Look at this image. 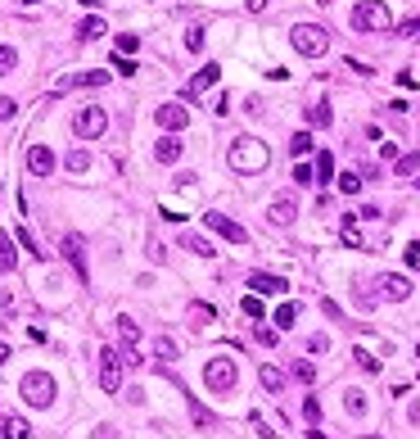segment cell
Wrapping results in <instances>:
<instances>
[{
    "label": "cell",
    "mask_w": 420,
    "mask_h": 439,
    "mask_svg": "<svg viewBox=\"0 0 420 439\" xmlns=\"http://www.w3.org/2000/svg\"><path fill=\"white\" fill-rule=\"evenodd\" d=\"M23 5H36V0H23Z\"/></svg>",
    "instance_id": "91938a15"
},
{
    "label": "cell",
    "mask_w": 420,
    "mask_h": 439,
    "mask_svg": "<svg viewBox=\"0 0 420 439\" xmlns=\"http://www.w3.org/2000/svg\"><path fill=\"white\" fill-rule=\"evenodd\" d=\"M348 23H352V32H389L393 14H389L384 0H361V5H352Z\"/></svg>",
    "instance_id": "7a4b0ae2"
},
{
    "label": "cell",
    "mask_w": 420,
    "mask_h": 439,
    "mask_svg": "<svg viewBox=\"0 0 420 439\" xmlns=\"http://www.w3.org/2000/svg\"><path fill=\"white\" fill-rule=\"evenodd\" d=\"M104 127H109V113H104L100 104H86V109H77V118H73V131H77L82 141H100Z\"/></svg>",
    "instance_id": "8992f818"
},
{
    "label": "cell",
    "mask_w": 420,
    "mask_h": 439,
    "mask_svg": "<svg viewBox=\"0 0 420 439\" xmlns=\"http://www.w3.org/2000/svg\"><path fill=\"white\" fill-rule=\"evenodd\" d=\"M326 5H330V0H326Z\"/></svg>",
    "instance_id": "6125c7cd"
},
{
    "label": "cell",
    "mask_w": 420,
    "mask_h": 439,
    "mask_svg": "<svg viewBox=\"0 0 420 439\" xmlns=\"http://www.w3.org/2000/svg\"><path fill=\"white\" fill-rule=\"evenodd\" d=\"M204 385L213 389V394H231V389L240 385V367H235V358H208L204 362Z\"/></svg>",
    "instance_id": "277c9868"
},
{
    "label": "cell",
    "mask_w": 420,
    "mask_h": 439,
    "mask_svg": "<svg viewBox=\"0 0 420 439\" xmlns=\"http://www.w3.org/2000/svg\"><path fill=\"white\" fill-rule=\"evenodd\" d=\"M217 312H213V303H190V326H208Z\"/></svg>",
    "instance_id": "603a6c76"
},
{
    "label": "cell",
    "mask_w": 420,
    "mask_h": 439,
    "mask_svg": "<svg viewBox=\"0 0 420 439\" xmlns=\"http://www.w3.org/2000/svg\"><path fill=\"white\" fill-rule=\"evenodd\" d=\"M14 263H18V254H14V236L0 231V272H14Z\"/></svg>",
    "instance_id": "ffe728a7"
},
{
    "label": "cell",
    "mask_w": 420,
    "mask_h": 439,
    "mask_svg": "<svg viewBox=\"0 0 420 439\" xmlns=\"http://www.w3.org/2000/svg\"><path fill=\"white\" fill-rule=\"evenodd\" d=\"M154 159H158V164H177V159H181V141L163 136V141L154 145Z\"/></svg>",
    "instance_id": "ac0fdd59"
},
{
    "label": "cell",
    "mask_w": 420,
    "mask_h": 439,
    "mask_svg": "<svg viewBox=\"0 0 420 439\" xmlns=\"http://www.w3.org/2000/svg\"><path fill=\"white\" fill-rule=\"evenodd\" d=\"M100 389L104 394L122 389V353L118 349H100Z\"/></svg>",
    "instance_id": "52a82bcc"
},
{
    "label": "cell",
    "mask_w": 420,
    "mask_h": 439,
    "mask_svg": "<svg viewBox=\"0 0 420 439\" xmlns=\"http://www.w3.org/2000/svg\"><path fill=\"white\" fill-rule=\"evenodd\" d=\"M403 36H420V18H407V23H403Z\"/></svg>",
    "instance_id": "db71d44e"
},
{
    "label": "cell",
    "mask_w": 420,
    "mask_h": 439,
    "mask_svg": "<svg viewBox=\"0 0 420 439\" xmlns=\"http://www.w3.org/2000/svg\"><path fill=\"white\" fill-rule=\"evenodd\" d=\"M303 417H308V426H317V422H321V403H317L312 394L303 398Z\"/></svg>",
    "instance_id": "e575fe53"
},
{
    "label": "cell",
    "mask_w": 420,
    "mask_h": 439,
    "mask_svg": "<svg viewBox=\"0 0 420 439\" xmlns=\"http://www.w3.org/2000/svg\"><path fill=\"white\" fill-rule=\"evenodd\" d=\"M407 263H412V267H420V240H412V245H407Z\"/></svg>",
    "instance_id": "681fc988"
},
{
    "label": "cell",
    "mask_w": 420,
    "mask_h": 439,
    "mask_svg": "<svg viewBox=\"0 0 420 439\" xmlns=\"http://www.w3.org/2000/svg\"><path fill=\"white\" fill-rule=\"evenodd\" d=\"M380 294H384V299H393V303H403L407 294H412V281H407V276H398V272H389V276H380Z\"/></svg>",
    "instance_id": "4fadbf2b"
},
{
    "label": "cell",
    "mask_w": 420,
    "mask_h": 439,
    "mask_svg": "<svg viewBox=\"0 0 420 439\" xmlns=\"http://www.w3.org/2000/svg\"><path fill=\"white\" fill-rule=\"evenodd\" d=\"M290 41H294V50L308 55V59H321V55L330 50V36H326V27H321V23H299L290 32Z\"/></svg>",
    "instance_id": "5b68a950"
},
{
    "label": "cell",
    "mask_w": 420,
    "mask_h": 439,
    "mask_svg": "<svg viewBox=\"0 0 420 439\" xmlns=\"http://www.w3.org/2000/svg\"><path fill=\"white\" fill-rule=\"evenodd\" d=\"M257 376H262V385H267V394H280V389H285V376H280V371H276V367H271V362H262V371H257Z\"/></svg>",
    "instance_id": "44dd1931"
},
{
    "label": "cell",
    "mask_w": 420,
    "mask_h": 439,
    "mask_svg": "<svg viewBox=\"0 0 420 439\" xmlns=\"http://www.w3.org/2000/svg\"><path fill=\"white\" fill-rule=\"evenodd\" d=\"M330 118H335L330 104H308V122H312V127H330Z\"/></svg>",
    "instance_id": "cb8c5ba5"
},
{
    "label": "cell",
    "mask_w": 420,
    "mask_h": 439,
    "mask_svg": "<svg viewBox=\"0 0 420 439\" xmlns=\"http://www.w3.org/2000/svg\"><path fill=\"white\" fill-rule=\"evenodd\" d=\"M154 118H158V127H163V131H181V127H186V122H190V109H186V104H158V109H154Z\"/></svg>",
    "instance_id": "9c48e42d"
},
{
    "label": "cell",
    "mask_w": 420,
    "mask_h": 439,
    "mask_svg": "<svg viewBox=\"0 0 420 439\" xmlns=\"http://www.w3.org/2000/svg\"><path fill=\"white\" fill-rule=\"evenodd\" d=\"M407 417H412V426H420V403H412V412H407Z\"/></svg>",
    "instance_id": "11a10c76"
},
{
    "label": "cell",
    "mask_w": 420,
    "mask_h": 439,
    "mask_svg": "<svg viewBox=\"0 0 420 439\" xmlns=\"http://www.w3.org/2000/svg\"><path fill=\"white\" fill-rule=\"evenodd\" d=\"M294 181H299V186H312V181H317V168L299 164V168H294Z\"/></svg>",
    "instance_id": "74e56055"
},
{
    "label": "cell",
    "mask_w": 420,
    "mask_h": 439,
    "mask_svg": "<svg viewBox=\"0 0 420 439\" xmlns=\"http://www.w3.org/2000/svg\"><path fill=\"white\" fill-rule=\"evenodd\" d=\"M190 417H195V426H213V412L199 408V403H190Z\"/></svg>",
    "instance_id": "7bdbcfd3"
},
{
    "label": "cell",
    "mask_w": 420,
    "mask_h": 439,
    "mask_svg": "<svg viewBox=\"0 0 420 439\" xmlns=\"http://www.w3.org/2000/svg\"><path fill=\"white\" fill-rule=\"evenodd\" d=\"M352 362H357L361 371H380V358H375V353H366V349H352Z\"/></svg>",
    "instance_id": "1f68e13d"
},
{
    "label": "cell",
    "mask_w": 420,
    "mask_h": 439,
    "mask_svg": "<svg viewBox=\"0 0 420 439\" xmlns=\"http://www.w3.org/2000/svg\"><path fill=\"white\" fill-rule=\"evenodd\" d=\"M330 177H335V159H330L326 150H321V154H317V186H326Z\"/></svg>",
    "instance_id": "484cf974"
},
{
    "label": "cell",
    "mask_w": 420,
    "mask_h": 439,
    "mask_svg": "<svg viewBox=\"0 0 420 439\" xmlns=\"http://www.w3.org/2000/svg\"><path fill=\"white\" fill-rule=\"evenodd\" d=\"M249 9H253V14H262V9H267V0H249Z\"/></svg>",
    "instance_id": "9f6ffc18"
},
{
    "label": "cell",
    "mask_w": 420,
    "mask_h": 439,
    "mask_svg": "<svg viewBox=\"0 0 420 439\" xmlns=\"http://www.w3.org/2000/svg\"><path fill=\"white\" fill-rule=\"evenodd\" d=\"M91 439H118V431H113V426H95Z\"/></svg>",
    "instance_id": "f5cc1de1"
},
{
    "label": "cell",
    "mask_w": 420,
    "mask_h": 439,
    "mask_svg": "<svg viewBox=\"0 0 420 439\" xmlns=\"http://www.w3.org/2000/svg\"><path fill=\"white\" fill-rule=\"evenodd\" d=\"M118 336H122V349H136V340H140V326L131 317H118Z\"/></svg>",
    "instance_id": "7402d4cb"
},
{
    "label": "cell",
    "mask_w": 420,
    "mask_h": 439,
    "mask_svg": "<svg viewBox=\"0 0 420 439\" xmlns=\"http://www.w3.org/2000/svg\"><path fill=\"white\" fill-rule=\"evenodd\" d=\"M321 308H326V317H335V322H343V308H339V303H330V299H326V303H321Z\"/></svg>",
    "instance_id": "816d5d0a"
},
{
    "label": "cell",
    "mask_w": 420,
    "mask_h": 439,
    "mask_svg": "<svg viewBox=\"0 0 420 439\" xmlns=\"http://www.w3.org/2000/svg\"><path fill=\"white\" fill-rule=\"evenodd\" d=\"M86 168H91V154H86V150H73L68 154V173H86Z\"/></svg>",
    "instance_id": "836d02e7"
},
{
    "label": "cell",
    "mask_w": 420,
    "mask_h": 439,
    "mask_svg": "<svg viewBox=\"0 0 420 439\" xmlns=\"http://www.w3.org/2000/svg\"><path fill=\"white\" fill-rule=\"evenodd\" d=\"M18 245H23V250L32 254V259H45V250H41V245H36V236L27 231V226H18Z\"/></svg>",
    "instance_id": "83f0119b"
},
{
    "label": "cell",
    "mask_w": 420,
    "mask_h": 439,
    "mask_svg": "<svg viewBox=\"0 0 420 439\" xmlns=\"http://www.w3.org/2000/svg\"><path fill=\"white\" fill-rule=\"evenodd\" d=\"M416 168H420V154H403L398 159V177H412Z\"/></svg>",
    "instance_id": "8d00e7d4"
},
{
    "label": "cell",
    "mask_w": 420,
    "mask_h": 439,
    "mask_svg": "<svg viewBox=\"0 0 420 439\" xmlns=\"http://www.w3.org/2000/svg\"><path fill=\"white\" fill-rule=\"evenodd\" d=\"M82 5H100V0H82Z\"/></svg>",
    "instance_id": "680465c9"
},
{
    "label": "cell",
    "mask_w": 420,
    "mask_h": 439,
    "mask_svg": "<svg viewBox=\"0 0 420 439\" xmlns=\"http://www.w3.org/2000/svg\"><path fill=\"white\" fill-rule=\"evenodd\" d=\"M326 349H330L326 336H312V340H308V353H326Z\"/></svg>",
    "instance_id": "bcb514c9"
},
{
    "label": "cell",
    "mask_w": 420,
    "mask_h": 439,
    "mask_svg": "<svg viewBox=\"0 0 420 439\" xmlns=\"http://www.w3.org/2000/svg\"><path fill=\"white\" fill-rule=\"evenodd\" d=\"M217 78H222V69H217V64H204V69L195 73V78H190V87H186V95L190 100H195V95H204V91H213L217 87Z\"/></svg>",
    "instance_id": "7c38bea8"
},
{
    "label": "cell",
    "mask_w": 420,
    "mask_h": 439,
    "mask_svg": "<svg viewBox=\"0 0 420 439\" xmlns=\"http://www.w3.org/2000/svg\"><path fill=\"white\" fill-rule=\"evenodd\" d=\"M149 259H154V263H163V259H167V250H163L158 240H149Z\"/></svg>",
    "instance_id": "f907efd6"
},
{
    "label": "cell",
    "mask_w": 420,
    "mask_h": 439,
    "mask_svg": "<svg viewBox=\"0 0 420 439\" xmlns=\"http://www.w3.org/2000/svg\"><path fill=\"white\" fill-rule=\"evenodd\" d=\"M113 69H118V73H122V78H131V73H136V64H131V59H127V55H113Z\"/></svg>",
    "instance_id": "ee69618b"
},
{
    "label": "cell",
    "mask_w": 420,
    "mask_h": 439,
    "mask_svg": "<svg viewBox=\"0 0 420 439\" xmlns=\"http://www.w3.org/2000/svg\"><path fill=\"white\" fill-rule=\"evenodd\" d=\"M14 69H18V55H14V45H0V78H9Z\"/></svg>",
    "instance_id": "f546056e"
},
{
    "label": "cell",
    "mask_w": 420,
    "mask_h": 439,
    "mask_svg": "<svg viewBox=\"0 0 420 439\" xmlns=\"http://www.w3.org/2000/svg\"><path fill=\"white\" fill-rule=\"evenodd\" d=\"M294 376H299V380H308V385H312V380H317V371H312V362H294Z\"/></svg>",
    "instance_id": "b9f144b4"
},
{
    "label": "cell",
    "mask_w": 420,
    "mask_h": 439,
    "mask_svg": "<svg viewBox=\"0 0 420 439\" xmlns=\"http://www.w3.org/2000/svg\"><path fill=\"white\" fill-rule=\"evenodd\" d=\"M249 290H253V294H276V299H280V294L290 290V281H280V276H267V272H253V276H249Z\"/></svg>",
    "instance_id": "5bb4252c"
},
{
    "label": "cell",
    "mask_w": 420,
    "mask_h": 439,
    "mask_svg": "<svg viewBox=\"0 0 420 439\" xmlns=\"http://www.w3.org/2000/svg\"><path fill=\"white\" fill-rule=\"evenodd\" d=\"M154 353H158V358H163V362H172V358H177V345H172V340L163 336V340H158V345H154Z\"/></svg>",
    "instance_id": "60d3db41"
},
{
    "label": "cell",
    "mask_w": 420,
    "mask_h": 439,
    "mask_svg": "<svg viewBox=\"0 0 420 439\" xmlns=\"http://www.w3.org/2000/svg\"><path fill=\"white\" fill-rule=\"evenodd\" d=\"M294 317H299V308H294V303H280V308H276V326H280V331H290Z\"/></svg>",
    "instance_id": "4dcf8cb0"
},
{
    "label": "cell",
    "mask_w": 420,
    "mask_h": 439,
    "mask_svg": "<svg viewBox=\"0 0 420 439\" xmlns=\"http://www.w3.org/2000/svg\"><path fill=\"white\" fill-rule=\"evenodd\" d=\"M343 408H348L352 417H366V398H361L357 389H343Z\"/></svg>",
    "instance_id": "4316f807"
},
{
    "label": "cell",
    "mask_w": 420,
    "mask_h": 439,
    "mask_svg": "<svg viewBox=\"0 0 420 439\" xmlns=\"http://www.w3.org/2000/svg\"><path fill=\"white\" fill-rule=\"evenodd\" d=\"M181 250H190V254H199V259H213V245H208L204 240V236H195V231H186V236H181Z\"/></svg>",
    "instance_id": "e0dca14e"
},
{
    "label": "cell",
    "mask_w": 420,
    "mask_h": 439,
    "mask_svg": "<svg viewBox=\"0 0 420 439\" xmlns=\"http://www.w3.org/2000/svg\"><path fill=\"white\" fill-rule=\"evenodd\" d=\"M416 190H420V177H416Z\"/></svg>",
    "instance_id": "94428289"
},
{
    "label": "cell",
    "mask_w": 420,
    "mask_h": 439,
    "mask_svg": "<svg viewBox=\"0 0 420 439\" xmlns=\"http://www.w3.org/2000/svg\"><path fill=\"white\" fill-rule=\"evenodd\" d=\"M18 394H23L32 408H50L54 394H59V385H54L50 371H27V376L18 380Z\"/></svg>",
    "instance_id": "3957f363"
},
{
    "label": "cell",
    "mask_w": 420,
    "mask_h": 439,
    "mask_svg": "<svg viewBox=\"0 0 420 439\" xmlns=\"http://www.w3.org/2000/svg\"><path fill=\"white\" fill-rule=\"evenodd\" d=\"M249 426H253V431H257V435H262V439H271V431H267V422H262V417H257V412L249 417Z\"/></svg>",
    "instance_id": "7dc6e473"
},
{
    "label": "cell",
    "mask_w": 420,
    "mask_h": 439,
    "mask_svg": "<svg viewBox=\"0 0 420 439\" xmlns=\"http://www.w3.org/2000/svg\"><path fill=\"white\" fill-rule=\"evenodd\" d=\"M343 245H348V250H361V226L357 222H352V217H343Z\"/></svg>",
    "instance_id": "d4e9b609"
},
{
    "label": "cell",
    "mask_w": 420,
    "mask_h": 439,
    "mask_svg": "<svg viewBox=\"0 0 420 439\" xmlns=\"http://www.w3.org/2000/svg\"><path fill=\"white\" fill-rule=\"evenodd\" d=\"M226 164H231L240 177H253V173H262V168L271 164V150H267L257 136H240L231 150H226Z\"/></svg>",
    "instance_id": "6da1fadb"
},
{
    "label": "cell",
    "mask_w": 420,
    "mask_h": 439,
    "mask_svg": "<svg viewBox=\"0 0 420 439\" xmlns=\"http://www.w3.org/2000/svg\"><path fill=\"white\" fill-rule=\"evenodd\" d=\"M308 150H312V131H299V136L290 141V154H299V159H303Z\"/></svg>",
    "instance_id": "d6a6232c"
},
{
    "label": "cell",
    "mask_w": 420,
    "mask_h": 439,
    "mask_svg": "<svg viewBox=\"0 0 420 439\" xmlns=\"http://www.w3.org/2000/svg\"><path fill=\"white\" fill-rule=\"evenodd\" d=\"M5 362H9V345H0V367H5Z\"/></svg>",
    "instance_id": "6f0895ef"
},
{
    "label": "cell",
    "mask_w": 420,
    "mask_h": 439,
    "mask_svg": "<svg viewBox=\"0 0 420 439\" xmlns=\"http://www.w3.org/2000/svg\"><path fill=\"white\" fill-rule=\"evenodd\" d=\"M240 308H244V317L262 322V294H244V299H240Z\"/></svg>",
    "instance_id": "f1b7e54d"
},
{
    "label": "cell",
    "mask_w": 420,
    "mask_h": 439,
    "mask_svg": "<svg viewBox=\"0 0 420 439\" xmlns=\"http://www.w3.org/2000/svg\"><path fill=\"white\" fill-rule=\"evenodd\" d=\"M14 109H18V104L9 100V95H0V122H9V118H14Z\"/></svg>",
    "instance_id": "f6af8a7d"
},
{
    "label": "cell",
    "mask_w": 420,
    "mask_h": 439,
    "mask_svg": "<svg viewBox=\"0 0 420 439\" xmlns=\"http://www.w3.org/2000/svg\"><path fill=\"white\" fill-rule=\"evenodd\" d=\"M136 45H140L136 32H122V36H118V55H136Z\"/></svg>",
    "instance_id": "d590c367"
},
{
    "label": "cell",
    "mask_w": 420,
    "mask_h": 439,
    "mask_svg": "<svg viewBox=\"0 0 420 439\" xmlns=\"http://www.w3.org/2000/svg\"><path fill=\"white\" fill-rule=\"evenodd\" d=\"M104 32H109V27H104V18H82V27H77V41H100Z\"/></svg>",
    "instance_id": "d6986e66"
},
{
    "label": "cell",
    "mask_w": 420,
    "mask_h": 439,
    "mask_svg": "<svg viewBox=\"0 0 420 439\" xmlns=\"http://www.w3.org/2000/svg\"><path fill=\"white\" fill-rule=\"evenodd\" d=\"M63 259L77 267V276H82V281L91 276V267H86V240H82V236H63Z\"/></svg>",
    "instance_id": "8fae6325"
},
{
    "label": "cell",
    "mask_w": 420,
    "mask_h": 439,
    "mask_svg": "<svg viewBox=\"0 0 420 439\" xmlns=\"http://www.w3.org/2000/svg\"><path fill=\"white\" fill-rule=\"evenodd\" d=\"M186 50H204V27H190L186 32Z\"/></svg>",
    "instance_id": "ab89813d"
},
{
    "label": "cell",
    "mask_w": 420,
    "mask_h": 439,
    "mask_svg": "<svg viewBox=\"0 0 420 439\" xmlns=\"http://www.w3.org/2000/svg\"><path fill=\"white\" fill-rule=\"evenodd\" d=\"M294 217H299V204H294V195H276V199H271V222H276V226H290Z\"/></svg>",
    "instance_id": "9a60e30c"
},
{
    "label": "cell",
    "mask_w": 420,
    "mask_h": 439,
    "mask_svg": "<svg viewBox=\"0 0 420 439\" xmlns=\"http://www.w3.org/2000/svg\"><path fill=\"white\" fill-rule=\"evenodd\" d=\"M339 190H343V195H357V190H361V177L343 173V177H339Z\"/></svg>",
    "instance_id": "f35d334b"
},
{
    "label": "cell",
    "mask_w": 420,
    "mask_h": 439,
    "mask_svg": "<svg viewBox=\"0 0 420 439\" xmlns=\"http://www.w3.org/2000/svg\"><path fill=\"white\" fill-rule=\"evenodd\" d=\"M204 226H213L217 236H226L231 245H249V231H244L240 222H231L226 213H204Z\"/></svg>",
    "instance_id": "ba28073f"
},
{
    "label": "cell",
    "mask_w": 420,
    "mask_h": 439,
    "mask_svg": "<svg viewBox=\"0 0 420 439\" xmlns=\"http://www.w3.org/2000/svg\"><path fill=\"white\" fill-rule=\"evenodd\" d=\"M257 345H276V331L271 326H257Z\"/></svg>",
    "instance_id": "c3c4849f"
},
{
    "label": "cell",
    "mask_w": 420,
    "mask_h": 439,
    "mask_svg": "<svg viewBox=\"0 0 420 439\" xmlns=\"http://www.w3.org/2000/svg\"><path fill=\"white\" fill-rule=\"evenodd\" d=\"M32 426L23 422V417H0V439H27Z\"/></svg>",
    "instance_id": "2e32d148"
},
{
    "label": "cell",
    "mask_w": 420,
    "mask_h": 439,
    "mask_svg": "<svg viewBox=\"0 0 420 439\" xmlns=\"http://www.w3.org/2000/svg\"><path fill=\"white\" fill-rule=\"evenodd\" d=\"M27 173L32 177H50L54 173V150L50 145H32L27 150Z\"/></svg>",
    "instance_id": "30bf717a"
}]
</instances>
